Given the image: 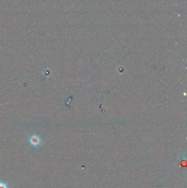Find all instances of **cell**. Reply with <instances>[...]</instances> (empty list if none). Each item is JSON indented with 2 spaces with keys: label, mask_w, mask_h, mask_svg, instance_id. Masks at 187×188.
<instances>
[{
  "label": "cell",
  "mask_w": 187,
  "mask_h": 188,
  "mask_svg": "<svg viewBox=\"0 0 187 188\" xmlns=\"http://www.w3.org/2000/svg\"><path fill=\"white\" fill-rule=\"evenodd\" d=\"M30 144L34 146H37L39 145L41 142V139L39 136L37 135H32L29 140Z\"/></svg>",
  "instance_id": "cell-1"
},
{
  "label": "cell",
  "mask_w": 187,
  "mask_h": 188,
  "mask_svg": "<svg viewBox=\"0 0 187 188\" xmlns=\"http://www.w3.org/2000/svg\"><path fill=\"white\" fill-rule=\"evenodd\" d=\"M0 188H8V187L6 184H5V183L1 182V183H0Z\"/></svg>",
  "instance_id": "cell-2"
}]
</instances>
